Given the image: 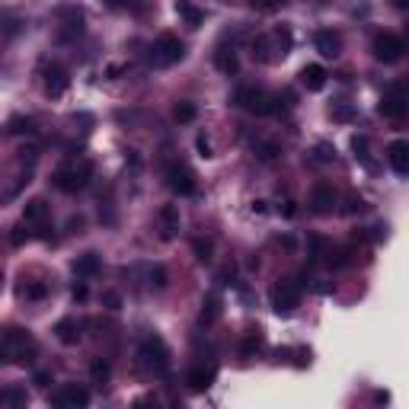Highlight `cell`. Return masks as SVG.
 Masks as SVG:
<instances>
[{"instance_id":"cell-23","label":"cell","mask_w":409,"mask_h":409,"mask_svg":"<svg viewBox=\"0 0 409 409\" xmlns=\"http://www.w3.org/2000/svg\"><path fill=\"white\" fill-rule=\"evenodd\" d=\"M217 317H221V298H217V294H205V301H201V313H199V323L201 326H211Z\"/></svg>"},{"instance_id":"cell-8","label":"cell","mask_w":409,"mask_h":409,"mask_svg":"<svg viewBox=\"0 0 409 409\" xmlns=\"http://www.w3.org/2000/svg\"><path fill=\"white\" fill-rule=\"evenodd\" d=\"M167 185L176 195H195L199 192V183H195V173L185 163H170L167 167Z\"/></svg>"},{"instance_id":"cell-25","label":"cell","mask_w":409,"mask_h":409,"mask_svg":"<svg viewBox=\"0 0 409 409\" xmlns=\"http://www.w3.org/2000/svg\"><path fill=\"white\" fill-rule=\"evenodd\" d=\"M269 42H272V51H275V61H278L291 51V33L288 29H275V33H269Z\"/></svg>"},{"instance_id":"cell-9","label":"cell","mask_w":409,"mask_h":409,"mask_svg":"<svg viewBox=\"0 0 409 409\" xmlns=\"http://www.w3.org/2000/svg\"><path fill=\"white\" fill-rule=\"evenodd\" d=\"M51 406L58 409H84L90 406V390L80 384H64L51 393Z\"/></svg>"},{"instance_id":"cell-5","label":"cell","mask_w":409,"mask_h":409,"mask_svg":"<svg viewBox=\"0 0 409 409\" xmlns=\"http://www.w3.org/2000/svg\"><path fill=\"white\" fill-rule=\"evenodd\" d=\"M269 301H272L275 313H294L301 307V284L294 278H278L272 284V291H269Z\"/></svg>"},{"instance_id":"cell-32","label":"cell","mask_w":409,"mask_h":409,"mask_svg":"<svg viewBox=\"0 0 409 409\" xmlns=\"http://www.w3.org/2000/svg\"><path fill=\"white\" fill-rule=\"evenodd\" d=\"M192 253H195V259H199L201 266H205V262H211V253H215V243L211 240H192Z\"/></svg>"},{"instance_id":"cell-11","label":"cell","mask_w":409,"mask_h":409,"mask_svg":"<svg viewBox=\"0 0 409 409\" xmlns=\"http://www.w3.org/2000/svg\"><path fill=\"white\" fill-rule=\"evenodd\" d=\"M67 87H71V77H67V71L61 64H48L45 67V93H48L51 100H61L67 93Z\"/></svg>"},{"instance_id":"cell-6","label":"cell","mask_w":409,"mask_h":409,"mask_svg":"<svg viewBox=\"0 0 409 409\" xmlns=\"http://www.w3.org/2000/svg\"><path fill=\"white\" fill-rule=\"evenodd\" d=\"M183 55H185V45L176 39V35H170V33H163L154 42V48H151V61L157 67H173V64H179L183 61Z\"/></svg>"},{"instance_id":"cell-27","label":"cell","mask_w":409,"mask_h":409,"mask_svg":"<svg viewBox=\"0 0 409 409\" xmlns=\"http://www.w3.org/2000/svg\"><path fill=\"white\" fill-rule=\"evenodd\" d=\"M195 116H199V109H195V102L183 100L173 106V118L176 122H183V125H189V122H195Z\"/></svg>"},{"instance_id":"cell-17","label":"cell","mask_w":409,"mask_h":409,"mask_svg":"<svg viewBox=\"0 0 409 409\" xmlns=\"http://www.w3.org/2000/svg\"><path fill=\"white\" fill-rule=\"evenodd\" d=\"M387 160H390V170L397 176H406L409 173V144L406 141H393L387 147Z\"/></svg>"},{"instance_id":"cell-16","label":"cell","mask_w":409,"mask_h":409,"mask_svg":"<svg viewBox=\"0 0 409 409\" xmlns=\"http://www.w3.org/2000/svg\"><path fill=\"white\" fill-rule=\"evenodd\" d=\"M157 221H160V237L163 240H173L176 234H179V208L176 205H163V208L157 211Z\"/></svg>"},{"instance_id":"cell-30","label":"cell","mask_w":409,"mask_h":409,"mask_svg":"<svg viewBox=\"0 0 409 409\" xmlns=\"http://www.w3.org/2000/svg\"><path fill=\"white\" fill-rule=\"evenodd\" d=\"M45 294H48V284H42V282H33V284H23V288H19V298H23V301H42Z\"/></svg>"},{"instance_id":"cell-44","label":"cell","mask_w":409,"mask_h":409,"mask_svg":"<svg viewBox=\"0 0 409 409\" xmlns=\"http://www.w3.org/2000/svg\"><path fill=\"white\" fill-rule=\"evenodd\" d=\"M259 10H272V7H278V3H284V0H253Z\"/></svg>"},{"instance_id":"cell-35","label":"cell","mask_w":409,"mask_h":409,"mask_svg":"<svg viewBox=\"0 0 409 409\" xmlns=\"http://www.w3.org/2000/svg\"><path fill=\"white\" fill-rule=\"evenodd\" d=\"M26 240H33V230H26V221H23V224L13 227V234H10V243H13V246H23Z\"/></svg>"},{"instance_id":"cell-12","label":"cell","mask_w":409,"mask_h":409,"mask_svg":"<svg viewBox=\"0 0 409 409\" xmlns=\"http://www.w3.org/2000/svg\"><path fill=\"white\" fill-rule=\"evenodd\" d=\"M313 48H317L323 58H339V55H343V35L333 33V29H317Z\"/></svg>"},{"instance_id":"cell-13","label":"cell","mask_w":409,"mask_h":409,"mask_svg":"<svg viewBox=\"0 0 409 409\" xmlns=\"http://www.w3.org/2000/svg\"><path fill=\"white\" fill-rule=\"evenodd\" d=\"M217 377V367L215 365H199V367H189V374H185V387L192 393H205L211 384H215Z\"/></svg>"},{"instance_id":"cell-1","label":"cell","mask_w":409,"mask_h":409,"mask_svg":"<svg viewBox=\"0 0 409 409\" xmlns=\"http://www.w3.org/2000/svg\"><path fill=\"white\" fill-rule=\"evenodd\" d=\"M35 355V336L23 326H10L0 333V365H26Z\"/></svg>"},{"instance_id":"cell-47","label":"cell","mask_w":409,"mask_h":409,"mask_svg":"<svg viewBox=\"0 0 409 409\" xmlns=\"http://www.w3.org/2000/svg\"><path fill=\"white\" fill-rule=\"evenodd\" d=\"M282 215H284V217H294V201H284V205H282Z\"/></svg>"},{"instance_id":"cell-34","label":"cell","mask_w":409,"mask_h":409,"mask_svg":"<svg viewBox=\"0 0 409 409\" xmlns=\"http://www.w3.org/2000/svg\"><path fill=\"white\" fill-rule=\"evenodd\" d=\"M147 282H151V288L163 291V288H167V269H163V266H151V272H147Z\"/></svg>"},{"instance_id":"cell-29","label":"cell","mask_w":409,"mask_h":409,"mask_svg":"<svg viewBox=\"0 0 409 409\" xmlns=\"http://www.w3.org/2000/svg\"><path fill=\"white\" fill-rule=\"evenodd\" d=\"M307 256H310V262H320V259L326 256V250H329V243L323 240L320 234H313V237H307Z\"/></svg>"},{"instance_id":"cell-15","label":"cell","mask_w":409,"mask_h":409,"mask_svg":"<svg viewBox=\"0 0 409 409\" xmlns=\"http://www.w3.org/2000/svg\"><path fill=\"white\" fill-rule=\"evenodd\" d=\"M55 336H58L61 345H77L80 339H84V323L77 317H64L55 323Z\"/></svg>"},{"instance_id":"cell-28","label":"cell","mask_w":409,"mask_h":409,"mask_svg":"<svg viewBox=\"0 0 409 409\" xmlns=\"http://www.w3.org/2000/svg\"><path fill=\"white\" fill-rule=\"evenodd\" d=\"M262 345H266V339H262V333H259V329H250V333L243 336V355H246V358H253V355H256Z\"/></svg>"},{"instance_id":"cell-46","label":"cell","mask_w":409,"mask_h":409,"mask_svg":"<svg viewBox=\"0 0 409 409\" xmlns=\"http://www.w3.org/2000/svg\"><path fill=\"white\" fill-rule=\"evenodd\" d=\"M87 284H74V301H87Z\"/></svg>"},{"instance_id":"cell-2","label":"cell","mask_w":409,"mask_h":409,"mask_svg":"<svg viewBox=\"0 0 409 409\" xmlns=\"http://www.w3.org/2000/svg\"><path fill=\"white\" fill-rule=\"evenodd\" d=\"M234 106H240L243 112H253V116H278V112L284 109L278 96H269L262 87H253V84L237 87Z\"/></svg>"},{"instance_id":"cell-42","label":"cell","mask_w":409,"mask_h":409,"mask_svg":"<svg viewBox=\"0 0 409 409\" xmlns=\"http://www.w3.org/2000/svg\"><path fill=\"white\" fill-rule=\"evenodd\" d=\"M199 151H201V157H215V154H211V144H208V138H205V134H199Z\"/></svg>"},{"instance_id":"cell-39","label":"cell","mask_w":409,"mask_h":409,"mask_svg":"<svg viewBox=\"0 0 409 409\" xmlns=\"http://www.w3.org/2000/svg\"><path fill=\"white\" fill-rule=\"evenodd\" d=\"M112 10H128V7H141L144 0H106Z\"/></svg>"},{"instance_id":"cell-4","label":"cell","mask_w":409,"mask_h":409,"mask_svg":"<svg viewBox=\"0 0 409 409\" xmlns=\"http://www.w3.org/2000/svg\"><path fill=\"white\" fill-rule=\"evenodd\" d=\"M138 358H141V367H147L151 374H157V377L170 374V349L160 336H154V333L144 336L141 345H138Z\"/></svg>"},{"instance_id":"cell-7","label":"cell","mask_w":409,"mask_h":409,"mask_svg":"<svg viewBox=\"0 0 409 409\" xmlns=\"http://www.w3.org/2000/svg\"><path fill=\"white\" fill-rule=\"evenodd\" d=\"M371 51H374L377 61H384V64H397V61L403 58V51H406V42H403L400 35H393V33H381L374 39V45H371Z\"/></svg>"},{"instance_id":"cell-3","label":"cell","mask_w":409,"mask_h":409,"mask_svg":"<svg viewBox=\"0 0 409 409\" xmlns=\"http://www.w3.org/2000/svg\"><path fill=\"white\" fill-rule=\"evenodd\" d=\"M93 179V160L87 157H77V160H67L64 167L55 170V189H61V192H80V189H87Z\"/></svg>"},{"instance_id":"cell-45","label":"cell","mask_w":409,"mask_h":409,"mask_svg":"<svg viewBox=\"0 0 409 409\" xmlns=\"http://www.w3.org/2000/svg\"><path fill=\"white\" fill-rule=\"evenodd\" d=\"M358 211H365V201H361V199H349V215H358Z\"/></svg>"},{"instance_id":"cell-36","label":"cell","mask_w":409,"mask_h":409,"mask_svg":"<svg viewBox=\"0 0 409 409\" xmlns=\"http://www.w3.org/2000/svg\"><path fill=\"white\" fill-rule=\"evenodd\" d=\"M256 154H259V160H275L282 151H278V144H272V141H262V144H259V147H256Z\"/></svg>"},{"instance_id":"cell-20","label":"cell","mask_w":409,"mask_h":409,"mask_svg":"<svg viewBox=\"0 0 409 409\" xmlns=\"http://www.w3.org/2000/svg\"><path fill=\"white\" fill-rule=\"evenodd\" d=\"M215 67L221 71V74H237L240 71V58H237V51L234 48H217L215 51Z\"/></svg>"},{"instance_id":"cell-31","label":"cell","mask_w":409,"mask_h":409,"mask_svg":"<svg viewBox=\"0 0 409 409\" xmlns=\"http://www.w3.org/2000/svg\"><path fill=\"white\" fill-rule=\"evenodd\" d=\"M0 403H3V406H26L29 397H26V390H19V387H10V390L0 393Z\"/></svg>"},{"instance_id":"cell-48","label":"cell","mask_w":409,"mask_h":409,"mask_svg":"<svg viewBox=\"0 0 409 409\" xmlns=\"http://www.w3.org/2000/svg\"><path fill=\"white\" fill-rule=\"evenodd\" d=\"M387 237V227H374V240H384Z\"/></svg>"},{"instance_id":"cell-14","label":"cell","mask_w":409,"mask_h":409,"mask_svg":"<svg viewBox=\"0 0 409 409\" xmlns=\"http://www.w3.org/2000/svg\"><path fill=\"white\" fill-rule=\"evenodd\" d=\"M310 208L317 211V215H333L336 208V189L326 183H317L313 185V192H310Z\"/></svg>"},{"instance_id":"cell-33","label":"cell","mask_w":409,"mask_h":409,"mask_svg":"<svg viewBox=\"0 0 409 409\" xmlns=\"http://www.w3.org/2000/svg\"><path fill=\"white\" fill-rule=\"evenodd\" d=\"M10 131L13 134H35V118H23V116H17V118H10Z\"/></svg>"},{"instance_id":"cell-50","label":"cell","mask_w":409,"mask_h":409,"mask_svg":"<svg viewBox=\"0 0 409 409\" xmlns=\"http://www.w3.org/2000/svg\"><path fill=\"white\" fill-rule=\"evenodd\" d=\"M0 282H3V275H0Z\"/></svg>"},{"instance_id":"cell-37","label":"cell","mask_w":409,"mask_h":409,"mask_svg":"<svg viewBox=\"0 0 409 409\" xmlns=\"http://www.w3.org/2000/svg\"><path fill=\"white\" fill-rule=\"evenodd\" d=\"M352 151H355V157H361L367 163V138L365 134H361V138H355V141H352Z\"/></svg>"},{"instance_id":"cell-18","label":"cell","mask_w":409,"mask_h":409,"mask_svg":"<svg viewBox=\"0 0 409 409\" xmlns=\"http://www.w3.org/2000/svg\"><path fill=\"white\" fill-rule=\"evenodd\" d=\"M23 221H26V227L45 224V221H48V201L45 199H29L23 205Z\"/></svg>"},{"instance_id":"cell-21","label":"cell","mask_w":409,"mask_h":409,"mask_svg":"<svg viewBox=\"0 0 409 409\" xmlns=\"http://www.w3.org/2000/svg\"><path fill=\"white\" fill-rule=\"evenodd\" d=\"M301 84L307 87L310 93H320V90L326 87V71H323L320 64H307V67L301 71Z\"/></svg>"},{"instance_id":"cell-43","label":"cell","mask_w":409,"mask_h":409,"mask_svg":"<svg viewBox=\"0 0 409 409\" xmlns=\"http://www.w3.org/2000/svg\"><path fill=\"white\" fill-rule=\"evenodd\" d=\"M35 384H39V387H48V384H51V374H48V371H35Z\"/></svg>"},{"instance_id":"cell-19","label":"cell","mask_w":409,"mask_h":409,"mask_svg":"<svg viewBox=\"0 0 409 409\" xmlns=\"http://www.w3.org/2000/svg\"><path fill=\"white\" fill-rule=\"evenodd\" d=\"M100 269H102V259H100V253H93V250L74 259V275H77V278H93V275H100Z\"/></svg>"},{"instance_id":"cell-24","label":"cell","mask_w":409,"mask_h":409,"mask_svg":"<svg viewBox=\"0 0 409 409\" xmlns=\"http://www.w3.org/2000/svg\"><path fill=\"white\" fill-rule=\"evenodd\" d=\"M109 377H112V367H109V361L106 358H93L90 361V384L106 387Z\"/></svg>"},{"instance_id":"cell-38","label":"cell","mask_w":409,"mask_h":409,"mask_svg":"<svg viewBox=\"0 0 409 409\" xmlns=\"http://www.w3.org/2000/svg\"><path fill=\"white\" fill-rule=\"evenodd\" d=\"M313 154H317L320 163H329V160L336 157V147H329V144H317V151H313Z\"/></svg>"},{"instance_id":"cell-10","label":"cell","mask_w":409,"mask_h":409,"mask_svg":"<svg viewBox=\"0 0 409 409\" xmlns=\"http://www.w3.org/2000/svg\"><path fill=\"white\" fill-rule=\"evenodd\" d=\"M377 112H381L384 118L400 122V118L406 116V87H403V84H390V90L381 96V106H377Z\"/></svg>"},{"instance_id":"cell-49","label":"cell","mask_w":409,"mask_h":409,"mask_svg":"<svg viewBox=\"0 0 409 409\" xmlns=\"http://www.w3.org/2000/svg\"><path fill=\"white\" fill-rule=\"evenodd\" d=\"M393 7H397V10H406V7H409V0H393Z\"/></svg>"},{"instance_id":"cell-22","label":"cell","mask_w":409,"mask_h":409,"mask_svg":"<svg viewBox=\"0 0 409 409\" xmlns=\"http://www.w3.org/2000/svg\"><path fill=\"white\" fill-rule=\"evenodd\" d=\"M176 17L183 19L189 29H199V26L205 23V13H201L195 3H185V0H179V3H176Z\"/></svg>"},{"instance_id":"cell-41","label":"cell","mask_w":409,"mask_h":409,"mask_svg":"<svg viewBox=\"0 0 409 409\" xmlns=\"http://www.w3.org/2000/svg\"><path fill=\"white\" fill-rule=\"evenodd\" d=\"M234 275H237V269H234V262H227L224 269H221V272H217V278H221V282H234Z\"/></svg>"},{"instance_id":"cell-26","label":"cell","mask_w":409,"mask_h":409,"mask_svg":"<svg viewBox=\"0 0 409 409\" xmlns=\"http://www.w3.org/2000/svg\"><path fill=\"white\" fill-rule=\"evenodd\" d=\"M329 118H333V122H352V118H355V106L345 100H336L333 106H329Z\"/></svg>"},{"instance_id":"cell-40","label":"cell","mask_w":409,"mask_h":409,"mask_svg":"<svg viewBox=\"0 0 409 409\" xmlns=\"http://www.w3.org/2000/svg\"><path fill=\"white\" fill-rule=\"evenodd\" d=\"M102 304H106L109 310H118V307H122V298H118L116 291H106V294H102Z\"/></svg>"}]
</instances>
